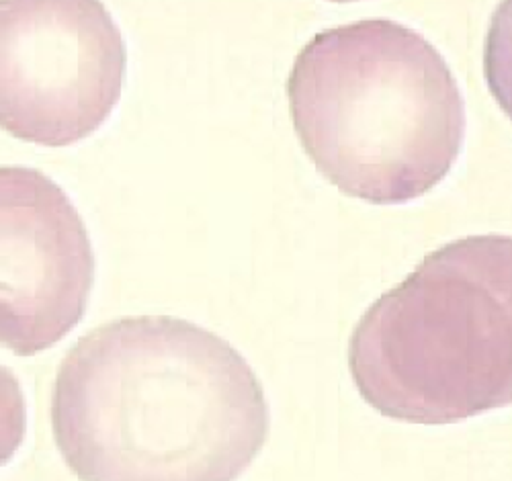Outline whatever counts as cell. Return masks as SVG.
Masks as SVG:
<instances>
[{
	"label": "cell",
	"instance_id": "3",
	"mask_svg": "<svg viewBox=\"0 0 512 481\" xmlns=\"http://www.w3.org/2000/svg\"><path fill=\"white\" fill-rule=\"evenodd\" d=\"M349 371L373 410L408 424L512 406V236H465L426 254L357 322Z\"/></svg>",
	"mask_w": 512,
	"mask_h": 481
},
{
	"label": "cell",
	"instance_id": "2",
	"mask_svg": "<svg viewBox=\"0 0 512 481\" xmlns=\"http://www.w3.org/2000/svg\"><path fill=\"white\" fill-rule=\"evenodd\" d=\"M295 134L343 193L398 205L435 189L465 140L459 82L433 43L392 19L322 29L287 76Z\"/></svg>",
	"mask_w": 512,
	"mask_h": 481
},
{
	"label": "cell",
	"instance_id": "4",
	"mask_svg": "<svg viewBox=\"0 0 512 481\" xmlns=\"http://www.w3.org/2000/svg\"><path fill=\"white\" fill-rule=\"evenodd\" d=\"M127 46L101 3H0V129L62 148L107 121Z\"/></svg>",
	"mask_w": 512,
	"mask_h": 481
},
{
	"label": "cell",
	"instance_id": "5",
	"mask_svg": "<svg viewBox=\"0 0 512 481\" xmlns=\"http://www.w3.org/2000/svg\"><path fill=\"white\" fill-rule=\"evenodd\" d=\"M95 252L66 191L29 166H0V346L33 357L87 314Z\"/></svg>",
	"mask_w": 512,
	"mask_h": 481
},
{
	"label": "cell",
	"instance_id": "1",
	"mask_svg": "<svg viewBox=\"0 0 512 481\" xmlns=\"http://www.w3.org/2000/svg\"><path fill=\"white\" fill-rule=\"evenodd\" d=\"M50 416L80 481H236L271 432L246 359L175 316L121 318L78 338Z\"/></svg>",
	"mask_w": 512,
	"mask_h": 481
},
{
	"label": "cell",
	"instance_id": "7",
	"mask_svg": "<svg viewBox=\"0 0 512 481\" xmlns=\"http://www.w3.org/2000/svg\"><path fill=\"white\" fill-rule=\"evenodd\" d=\"M27 434V404L15 373L0 365V467H5Z\"/></svg>",
	"mask_w": 512,
	"mask_h": 481
},
{
	"label": "cell",
	"instance_id": "6",
	"mask_svg": "<svg viewBox=\"0 0 512 481\" xmlns=\"http://www.w3.org/2000/svg\"><path fill=\"white\" fill-rule=\"evenodd\" d=\"M484 76L500 109L512 119V3L496 7L484 41Z\"/></svg>",
	"mask_w": 512,
	"mask_h": 481
}]
</instances>
